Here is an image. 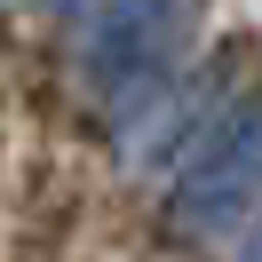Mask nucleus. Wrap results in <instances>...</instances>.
Segmentation results:
<instances>
[{"instance_id": "1", "label": "nucleus", "mask_w": 262, "mask_h": 262, "mask_svg": "<svg viewBox=\"0 0 262 262\" xmlns=\"http://www.w3.org/2000/svg\"><path fill=\"white\" fill-rule=\"evenodd\" d=\"M183 40H191V0H112L96 16L88 88H96V103L112 112L119 135H135L167 103L175 64H183Z\"/></svg>"}, {"instance_id": "2", "label": "nucleus", "mask_w": 262, "mask_h": 262, "mask_svg": "<svg viewBox=\"0 0 262 262\" xmlns=\"http://www.w3.org/2000/svg\"><path fill=\"white\" fill-rule=\"evenodd\" d=\"M254 199H262V88H246L183 159L167 214H175L183 238H230L254 214Z\"/></svg>"}, {"instance_id": "3", "label": "nucleus", "mask_w": 262, "mask_h": 262, "mask_svg": "<svg viewBox=\"0 0 262 262\" xmlns=\"http://www.w3.org/2000/svg\"><path fill=\"white\" fill-rule=\"evenodd\" d=\"M48 8H64V16H72V8H88V0H48Z\"/></svg>"}, {"instance_id": "4", "label": "nucleus", "mask_w": 262, "mask_h": 262, "mask_svg": "<svg viewBox=\"0 0 262 262\" xmlns=\"http://www.w3.org/2000/svg\"><path fill=\"white\" fill-rule=\"evenodd\" d=\"M246 262H262V238H254V246H246Z\"/></svg>"}]
</instances>
